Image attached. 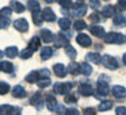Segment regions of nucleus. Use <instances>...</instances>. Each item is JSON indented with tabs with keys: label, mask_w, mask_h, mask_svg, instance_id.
I'll list each match as a JSON object with an SVG mask.
<instances>
[{
	"label": "nucleus",
	"mask_w": 126,
	"mask_h": 115,
	"mask_svg": "<svg viewBox=\"0 0 126 115\" xmlns=\"http://www.w3.org/2000/svg\"><path fill=\"white\" fill-rule=\"evenodd\" d=\"M104 41L105 44H116V45H123L126 42V37L122 33L117 32H110L105 33L104 35Z\"/></svg>",
	"instance_id": "nucleus-1"
},
{
	"label": "nucleus",
	"mask_w": 126,
	"mask_h": 115,
	"mask_svg": "<svg viewBox=\"0 0 126 115\" xmlns=\"http://www.w3.org/2000/svg\"><path fill=\"white\" fill-rule=\"evenodd\" d=\"M72 87H74L72 82H59L55 83L54 91L60 95H67L68 93L72 89Z\"/></svg>",
	"instance_id": "nucleus-2"
},
{
	"label": "nucleus",
	"mask_w": 126,
	"mask_h": 115,
	"mask_svg": "<svg viewBox=\"0 0 126 115\" xmlns=\"http://www.w3.org/2000/svg\"><path fill=\"white\" fill-rule=\"evenodd\" d=\"M103 66L105 68L108 69H111V70H114V69H117L119 67V65H118V61L116 58H113L111 55H104L102 56V61H100Z\"/></svg>",
	"instance_id": "nucleus-3"
},
{
	"label": "nucleus",
	"mask_w": 126,
	"mask_h": 115,
	"mask_svg": "<svg viewBox=\"0 0 126 115\" xmlns=\"http://www.w3.org/2000/svg\"><path fill=\"white\" fill-rule=\"evenodd\" d=\"M29 103L33 105L37 111H40L41 108L43 107V97L41 95V93L40 92L34 93V94L32 95V97L29 99Z\"/></svg>",
	"instance_id": "nucleus-4"
},
{
	"label": "nucleus",
	"mask_w": 126,
	"mask_h": 115,
	"mask_svg": "<svg viewBox=\"0 0 126 115\" xmlns=\"http://www.w3.org/2000/svg\"><path fill=\"white\" fill-rule=\"evenodd\" d=\"M13 26H14V28H15L16 31H19V32H21V33L27 32L28 28H29L28 21L26 20V19H23V18L16 19V20L13 23Z\"/></svg>",
	"instance_id": "nucleus-5"
},
{
	"label": "nucleus",
	"mask_w": 126,
	"mask_h": 115,
	"mask_svg": "<svg viewBox=\"0 0 126 115\" xmlns=\"http://www.w3.org/2000/svg\"><path fill=\"white\" fill-rule=\"evenodd\" d=\"M0 114H21V109H20V107H14L11 105H1Z\"/></svg>",
	"instance_id": "nucleus-6"
},
{
	"label": "nucleus",
	"mask_w": 126,
	"mask_h": 115,
	"mask_svg": "<svg viewBox=\"0 0 126 115\" xmlns=\"http://www.w3.org/2000/svg\"><path fill=\"white\" fill-rule=\"evenodd\" d=\"M76 41L81 47H90L91 44H92V40L90 39V37L88 34H84V33H81V34L77 35Z\"/></svg>",
	"instance_id": "nucleus-7"
},
{
	"label": "nucleus",
	"mask_w": 126,
	"mask_h": 115,
	"mask_svg": "<svg viewBox=\"0 0 126 115\" xmlns=\"http://www.w3.org/2000/svg\"><path fill=\"white\" fill-rule=\"evenodd\" d=\"M54 45L55 47H65L69 44V39H68L64 34H62V33H59L56 37H54Z\"/></svg>",
	"instance_id": "nucleus-8"
},
{
	"label": "nucleus",
	"mask_w": 126,
	"mask_h": 115,
	"mask_svg": "<svg viewBox=\"0 0 126 115\" xmlns=\"http://www.w3.org/2000/svg\"><path fill=\"white\" fill-rule=\"evenodd\" d=\"M53 70H54V74L57 76V78H65L67 74H68V69L65 68V66H64L63 64L54 65Z\"/></svg>",
	"instance_id": "nucleus-9"
},
{
	"label": "nucleus",
	"mask_w": 126,
	"mask_h": 115,
	"mask_svg": "<svg viewBox=\"0 0 126 115\" xmlns=\"http://www.w3.org/2000/svg\"><path fill=\"white\" fill-rule=\"evenodd\" d=\"M88 12V7L84 4H76L72 7V14L75 17H83Z\"/></svg>",
	"instance_id": "nucleus-10"
},
{
	"label": "nucleus",
	"mask_w": 126,
	"mask_h": 115,
	"mask_svg": "<svg viewBox=\"0 0 126 115\" xmlns=\"http://www.w3.org/2000/svg\"><path fill=\"white\" fill-rule=\"evenodd\" d=\"M42 18H43V20L45 21H48V23H53V21H55L56 20V15H55L54 11L51 8H49V7H46L42 12Z\"/></svg>",
	"instance_id": "nucleus-11"
},
{
	"label": "nucleus",
	"mask_w": 126,
	"mask_h": 115,
	"mask_svg": "<svg viewBox=\"0 0 126 115\" xmlns=\"http://www.w3.org/2000/svg\"><path fill=\"white\" fill-rule=\"evenodd\" d=\"M112 94L114 97L117 99H125L126 97V88L123 86H113L112 87Z\"/></svg>",
	"instance_id": "nucleus-12"
},
{
	"label": "nucleus",
	"mask_w": 126,
	"mask_h": 115,
	"mask_svg": "<svg viewBox=\"0 0 126 115\" xmlns=\"http://www.w3.org/2000/svg\"><path fill=\"white\" fill-rule=\"evenodd\" d=\"M40 38L41 40L46 44H49V42L53 41V39H54V34L51 33V31L49 29H47V28H43V29H41L40 31Z\"/></svg>",
	"instance_id": "nucleus-13"
},
{
	"label": "nucleus",
	"mask_w": 126,
	"mask_h": 115,
	"mask_svg": "<svg viewBox=\"0 0 126 115\" xmlns=\"http://www.w3.org/2000/svg\"><path fill=\"white\" fill-rule=\"evenodd\" d=\"M78 92L83 96H90L94 93V89L91 87V85H89V83H81L79 87H78Z\"/></svg>",
	"instance_id": "nucleus-14"
},
{
	"label": "nucleus",
	"mask_w": 126,
	"mask_h": 115,
	"mask_svg": "<svg viewBox=\"0 0 126 115\" xmlns=\"http://www.w3.org/2000/svg\"><path fill=\"white\" fill-rule=\"evenodd\" d=\"M46 105H47V108L49 109L50 112H55L56 111V107H57V101H56V99H55V96H53V95H47L46 96Z\"/></svg>",
	"instance_id": "nucleus-15"
},
{
	"label": "nucleus",
	"mask_w": 126,
	"mask_h": 115,
	"mask_svg": "<svg viewBox=\"0 0 126 115\" xmlns=\"http://www.w3.org/2000/svg\"><path fill=\"white\" fill-rule=\"evenodd\" d=\"M26 89L22 87V86H20V85H18V86H15V87L12 89V95H13L14 97H16V99H22V97L26 96Z\"/></svg>",
	"instance_id": "nucleus-16"
},
{
	"label": "nucleus",
	"mask_w": 126,
	"mask_h": 115,
	"mask_svg": "<svg viewBox=\"0 0 126 115\" xmlns=\"http://www.w3.org/2000/svg\"><path fill=\"white\" fill-rule=\"evenodd\" d=\"M90 33L94 34V37L97 38H103L105 35V29L103 26H99V25H94L90 27Z\"/></svg>",
	"instance_id": "nucleus-17"
},
{
	"label": "nucleus",
	"mask_w": 126,
	"mask_h": 115,
	"mask_svg": "<svg viewBox=\"0 0 126 115\" xmlns=\"http://www.w3.org/2000/svg\"><path fill=\"white\" fill-rule=\"evenodd\" d=\"M116 7L112 6V5H108V6H105L103 7L102 9V15H104L105 18H112L113 15H116Z\"/></svg>",
	"instance_id": "nucleus-18"
},
{
	"label": "nucleus",
	"mask_w": 126,
	"mask_h": 115,
	"mask_svg": "<svg viewBox=\"0 0 126 115\" xmlns=\"http://www.w3.org/2000/svg\"><path fill=\"white\" fill-rule=\"evenodd\" d=\"M0 70L4 72V73L11 74V73H13L14 66H13V64L9 62V61H1V62H0Z\"/></svg>",
	"instance_id": "nucleus-19"
},
{
	"label": "nucleus",
	"mask_w": 126,
	"mask_h": 115,
	"mask_svg": "<svg viewBox=\"0 0 126 115\" xmlns=\"http://www.w3.org/2000/svg\"><path fill=\"white\" fill-rule=\"evenodd\" d=\"M53 54H54L53 48H51V47H48V46L43 47V48L41 49V53H40L41 59H42V60H48V59H50V58L53 56Z\"/></svg>",
	"instance_id": "nucleus-20"
},
{
	"label": "nucleus",
	"mask_w": 126,
	"mask_h": 115,
	"mask_svg": "<svg viewBox=\"0 0 126 115\" xmlns=\"http://www.w3.org/2000/svg\"><path fill=\"white\" fill-rule=\"evenodd\" d=\"M25 80L29 83H34V82H37L40 80V75H39V70H32L31 73L26 75Z\"/></svg>",
	"instance_id": "nucleus-21"
},
{
	"label": "nucleus",
	"mask_w": 126,
	"mask_h": 115,
	"mask_svg": "<svg viewBox=\"0 0 126 115\" xmlns=\"http://www.w3.org/2000/svg\"><path fill=\"white\" fill-rule=\"evenodd\" d=\"M86 60L94 65H98V64H100V61H102V56L99 55L98 53L92 52V53H88V54H86Z\"/></svg>",
	"instance_id": "nucleus-22"
},
{
	"label": "nucleus",
	"mask_w": 126,
	"mask_h": 115,
	"mask_svg": "<svg viewBox=\"0 0 126 115\" xmlns=\"http://www.w3.org/2000/svg\"><path fill=\"white\" fill-rule=\"evenodd\" d=\"M11 8L13 9L14 12H16V13H22V12H25V9H26V7H25V5H22L21 2H19V1H16V0H12L11 1Z\"/></svg>",
	"instance_id": "nucleus-23"
},
{
	"label": "nucleus",
	"mask_w": 126,
	"mask_h": 115,
	"mask_svg": "<svg viewBox=\"0 0 126 115\" xmlns=\"http://www.w3.org/2000/svg\"><path fill=\"white\" fill-rule=\"evenodd\" d=\"M5 54L8 56L9 59H14L19 55V49L15 46H9L5 49Z\"/></svg>",
	"instance_id": "nucleus-24"
},
{
	"label": "nucleus",
	"mask_w": 126,
	"mask_h": 115,
	"mask_svg": "<svg viewBox=\"0 0 126 115\" xmlns=\"http://www.w3.org/2000/svg\"><path fill=\"white\" fill-rule=\"evenodd\" d=\"M32 18H33V21L36 26H41L42 25V21H43V18H42V13L41 11H34L32 12Z\"/></svg>",
	"instance_id": "nucleus-25"
},
{
	"label": "nucleus",
	"mask_w": 126,
	"mask_h": 115,
	"mask_svg": "<svg viewBox=\"0 0 126 115\" xmlns=\"http://www.w3.org/2000/svg\"><path fill=\"white\" fill-rule=\"evenodd\" d=\"M97 92L100 96H106L109 94V85L97 82Z\"/></svg>",
	"instance_id": "nucleus-26"
},
{
	"label": "nucleus",
	"mask_w": 126,
	"mask_h": 115,
	"mask_svg": "<svg viewBox=\"0 0 126 115\" xmlns=\"http://www.w3.org/2000/svg\"><path fill=\"white\" fill-rule=\"evenodd\" d=\"M79 73H82L83 75H85V76H89L92 73V67L88 62H83L79 66Z\"/></svg>",
	"instance_id": "nucleus-27"
},
{
	"label": "nucleus",
	"mask_w": 126,
	"mask_h": 115,
	"mask_svg": "<svg viewBox=\"0 0 126 115\" xmlns=\"http://www.w3.org/2000/svg\"><path fill=\"white\" fill-rule=\"evenodd\" d=\"M113 106V102L111 100H104L99 103L98 106V111L99 112H105V111H109V109H111Z\"/></svg>",
	"instance_id": "nucleus-28"
},
{
	"label": "nucleus",
	"mask_w": 126,
	"mask_h": 115,
	"mask_svg": "<svg viewBox=\"0 0 126 115\" xmlns=\"http://www.w3.org/2000/svg\"><path fill=\"white\" fill-rule=\"evenodd\" d=\"M40 44H41V41H40V38L39 37H33L31 39V41H29V44H28V47L29 48H32L33 51L35 52L36 49H39V47H40Z\"/></svg>",
	"instance_id": "nucleus-29"
},
{
	"label": "nucleus",
	"mask_w": 126,
	"mask_h": 115,
	"mask_svg": "<svg viewBox=\"0 0 126 115\" xmlns=\"http://www.w3.org/2000/svg\"><path fill=\"white\" fill-rule=\"evenodd\" d=\"M70 25H71V21H70L68 18H61L59 20V26L62 31H67V29H69Z\"/></svg>",
	"instance_id": "nucleus-30"
},
{
	"label": "nucleus",
	"mask_w": 126,
	"mask_h": 115,
	"mask_svg": "<svg viewBox=\"0 0 126 115\" xmlns=\"http://www.w3.org/2000/svg\"><path fill=\"white\" fill-rule=\"evenodd\" d=\"M113 23L116 26H126V15H116L113 19Z\"/></svg>",
	"instance_id": "nucleus-31"
},
{
	"label": "nucleus",
	"mask_w": 126,
	"mask_h": 115,
	"mask_svg": "<svg viewBox=\"0 0 126 115\" xmlns=\"http://www.w3.org/2000/svg\"><path fill=\"white\" fill-rule=\"evenodd\" d=\"M33 53H34V51L32 49V48H29V47H27V48H25V49H22V51L19 53V55H20V58L23 60L26 59H29V58H32L33 56Z\"/></svg>",
	"instance_id": "nucleus-32"
},
{
	"label": "nucleus",
	"mask_w": 126,
	"mask_h": 115,
	"mask_svg": "<svg viewBox=\"0 0 126 115\" xmlns=\"http://www.w3.org/2000/svg\"><path fill=\"white\" fill-rule=\"evenodd\" d=\"M68 72L71 73L72 75H77L79 73V65L77 62H70L68 66Z\"/></svg>",
	"instance_id": "nucleus-33"
},
{
	"label": "nucleus",
	"mask_w": 126,
	"mask_h": 115,
	"mask_svg": "<svg viewBox=\"0 0 126 115\" xmlns=\"http://www.w3.org/2000/svg\"><path fill=\"white\" fill-rule=\"evenodd\" d=\"M65 53H67V55L69 56V58H71L72 60H74L77 56L76 49H75V48H74L71 45H69V44H68L67 46H65Z\"/></svg>",
	"instance_id": "nucleus-34"
},
{
	"label": "nucleus",
	"mask_w": 126,
	"mask_h": 115,
	"mask_svg": "<svg viewBox=\"0 0 126 115\" xmlns=\"http://www.w3.org/2000/svg\"><path fill=\"white\" fill-rule=\"evenodd\" d=\"M27 6L32 12H34V11H40V4H39L37 0H28Z\"/></svg>",
	"instance_id": "nucleus-35"
},
{
	"label": "nucleus",
	"mask_w": 126,
	"mask_h": 115,
	"mask_svg": "<svg viewBox=\"0 0 126 115\" xmlns=\"http://www.w3.org/2000/svg\"><path fill=\"white\" fill-rule=\"evenodd\" d=\"M11 91V86L5 81H0V95H6Z\"/></svg>",
	"instance_id": "nucleus-36"
},
{
	"label": "nucleus",
	"mask_w": 126,
	"mask_h": 115,
	"mask_svg": "<svg viewBox=\"0 0 126 115\" xmlns=\"http://www.w3.org/2000/svg\"><path fill=\"white\" fill-rule=\"evenodd\" d=\"M88 27L86 26V23L84 20H76L75 23H74V28L76 29V31H83V29H85Z\"/></svg>",
	"instance_id": "nucleus-37"
},
{
	"label": "nucleus",
	"mask_w": 126,
	"mask_h": 115,
	"mask_svg": "<svg viewBox=\"0 0 126 115\" xmlns=\"http://www.w3.org/2000/svg\"><path fill=\"white\" fill-rule=\"evenodd\" d=\"M36 83H37V86L40 88H46V87H48V86H50L51 81L49 80V78H45V79H40Z\"/></svg>",
	"instance_id": "nucleus-38"
},
{
	"label": "nucleus",
	"mask_w": 126,
	"mask_h": 115,
	"mask_svg": "<svg viewBox=\"0 0 126 115\" xmlns=\"http://www.w3.org/2000/svg\"><path fill=\"white\" fill-rule=\"evenodd\" d=\"M11 23L8 17H2L0 15V28H7L8 25Z\"/></svg>",
	"instance_id": "nucleus-39"
},
{
	"label": "nucleus",
	"mask_w": 126,
	"mask_h": 115,
	"mask_svg": "<svg viewBox=\"0 0 126 115\" xmlns=\"http://www.w3.org/2000/svg\"><path fill=\"white\" fill-rule=\"evenodd\" d=\"M59 4L62 8H70L72 6V0H59Z\"/></svg>",
	"instance_id": "nucleus-40"
},
{
	"label": "nucleus",
	"mask_w": 126,
	"mask_h": 115,
	"mask_svg": "<svg viewBox=\"0 0 126 115\" xmlns=\"http://www.w3.org/2000/svg\"><path fill=\"white\" fill-rule=\"evenodd\" d=\"M39 75L40 79H45V78H50V72L48 68H42L39 70Z\"/></svg>",
	"instance_id": "nucleus-41"
},
{
	"label": "nucleus",
	"mask_w": 126,
	"mask_h": 115,
	"mask_svg": "<svg viewBox=\"0 0 126 115\" xmlns=\"http://www.w3.org/2000/svg\"><path fill=\"white\" fill-rule=\"evenodd\" d=\"M12 11L13 9L11 8V7H4V8L0 9V15H2V17H11V14H12Z\"/></svg>",
	"instance_id": "nucleus-42"
},
{
	"label": "nucleus",
	"mask_w": 126,
	"mask_h": 115,
	"mask_svg": "<svg viewBox=\"0 0 126 115\" xmlns=\"http://www.w3.org/2000/svg\"><path fill=\"white\" fill-rule=\"evenodd\" d=\"M110 81H111V79H110V76H108V75H105V74H102V75H99L98 81H97V82H100V83H106V85H109V83H110Z\"/></svg>",
	"instance_id": "nucleus-43"
},
{
	"label": "nucleus",
	"mask_w": 126,
	"mask_h": 115,
	"mask_svg": "<svg viewBox=\"0 0 126 115\" xmlns=\"http://www.w3.org/2000/svg\"><path fill=\"white\" fill-rule=\"evenodd\" d=\"M89 5L91 8H98L100 6V0H89Z\"/></svg>",
	"instance_id": "nucleus-44"
},
{
	"label": "nucleus",
	"mask_w": 126,
	"mask_h": 115,
	"mask_svg": "<svg viewBox=\"0 0 126 115\" xmlns=\"http://www.w3.org/2000/svg\"><path fill=\"white\" fill-rule=\"evenodd\" d=\"M90 20L92 21V23H97L100 21V17H99L98 13H92V14H90Z\"/></svg>",
	"instance_id": "nucleus-45"
},
{
	"label": "nucleus",
	"mask_w": 126,
	"mask_h": 115,
	"mask_svg": "<svg viewBox=\"0 0 126 115\" xmlns=\"http://www.w3.org/2000/svg\"><path fill=\"white\" fill-rule=\"evenodd\" d=\"M117 6L119 11H126V0H119Z\"/></svg>",
	"instance_id": "nucleus-46"
},
{
	"label": "nucleus",
	"mask_w": 126,
	"mask_h": 115,
	"mask_svg": "<svg viewBox=\"0 0 126 115\" xmlns=\"http://www.w3.org/2000/svg\"><path fill=\"white\" fill-rule=\"evenodd\" d=\"M65 102H67V103H75V102H77V99L75 96H74V95H67V96H65Z\"/></svg>",
	"instance_id": "nucleus-47"
},
{
	"label": "nucleus",
	"mask_w": 126,
	"mask_h": 115,
	"mask_svg": "<svg viewBox=\"0 0 126 115\" xmlns=\"http://www.w3.org/2000/svg\"><path fill=\"white\" fill-rule=\"evenodd\" d=\"M116 113L118 115H126V108L125 107H117L116 108Z\"/></svg>",
	"instance_id": "nucleus-48"
},
{
	"label": "nucleus",
	"mask_w": 126,
	"mask_h": 115,
	"mask_svg": "<svg viewBox=\"0 0 126 115\" xmlns=\"http://www.w3.org/2000/svg\"><path fill=\"white\" fill-rule=\"evenodd\" d=\"M56 113H59V114H65V108H64V106H62V105H57V107H56Z\"/></svg>",
	"instance_id": "nucleus-49"
},
{
	"label": "nucleus",
	"mask_w": 126,
	"mask_h": 115,
	"mask_svg": "<svg viewBox=\"0 0 126 115\" xmlns=\"http://www.w3.org/2000/svg\"><path fill=\"white\" fill-rule=\"evenodd\" d=\"M65 114H74V115H77V114H79V112L76 111L75 108H69V109H65Z\"/></svg>",
	"instance_id": "nucleus-50"
},
{
	"label": "nucleus",
	"mask_w": 126,
	"mask_h": 115,
	"mask_svg": "<svg viewBox=\"0 0 126 115\" xmlns=\"http://www.w3.org/2000/svg\"><path fill=\"white\" fill-rule=\"evenodd\" d=\"M84 114H94V108H85L84 109Z\"/></svg>",
	"instance_id": "nucleus-51"
},
{
	"label": "nucleus",
	"mask_w": 126,
	"mask_h": 115,
	"mask_svg": "<svg viewBox=\"0 0 126 115\" xmlns=\"http://www.w3.org/2000/svg\"><path fill=\"white\" fill-rule=\"evenodd\" d=\"M46 2H48V4H53V2H55L56 0H45Z\"/></svg>",
	"instance_id": "nucleus-52"
},
{
	"label": "nucleus",
	"mask_w": 126,
	"mask_h": 115,
	"mask_svg": "<svg viewBox=\"0 0 126 115\" xmlns=\"http://www.w3.org/2000/svg\"><path fill=\"white\" fill-rule=\"evenodd\" d=\"M123 61H124V64L126 65V53L124 54V56H123Z\"/></svg>",
	"instance_id": "nucleus-53"
},
{
	"label": "nucleus",
	"mask_w": 126,
	"mask_h": 115,
	"mask_svg": "<svg viewBox=\"0 0 126 115\" xmlns=\"http://www.w3.org/2000/svg\"><path fill=\"white\" fill-rule=\"evenodd\" d=\"M4 54H5V53H2V51H0V59L4 56Z\"/></svg>",
	"instance_id": "nucleus-54"
}]
</instances>
